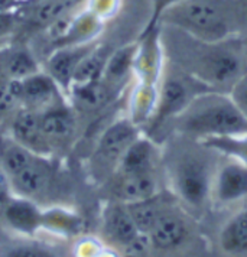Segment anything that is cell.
Here are the masks:
<instances>
[{"label": "cell", "mask_w": 247, "mask_h": 257, "mask_svg": "<svg viewBox=\"0 0 247 257\" xmlns=\"http://www.w3.org/2000/svg\"><path fill=\"white\" fill-rule=\"evenodd\" d=\"M15 195L34 199L47 192L52 181V166L47 156L38 155L19 174L9 178Z\"/></svg>", "instance_id": "4fadbf2b"}, {"label": "cell", "mask_w": 247, "mask_h": 257, "mask_svg": "<svg viewBox=\"0 0 247 257\" xmlns=\"http://www.w3.org/2000/svg\"><path fill=\"white\" fill-rule=\"evenodd\" d=\"M217 91L175 64L165 59L164 71L158 85V100L151 120L148 121V136L166 130L171 121L200 94Z\"/></svg>", "instance_id": "5b68a950"}, {"label": "cell", "mask_w": 247, "mask_h": 257, "mask_svg": "<svg viewBox=\"0 0 247 257\" xmlns=\"http://www.w3.org/2000/svg\"><path fill=\"white\" fill-rule=\"evenodd\" d=\"M16 24V15L12 11H0V38L8 35Z\"/></svg>", "instance_id": "4dcf8cb0"}, {"label": "cell", "mask_w": 247, "mask_h": 257, "mask_svg": "<svg viewBox=\"0 0 247 257\" xmlns=\"http://www.w3.org/2000/svg\"><path fill=\"white\" fill-rule=\"evenodd\" d=\"M162 162V152L149 136H139L123 153L114 172L138 174V172H158Z\"/></svg>", "instance_id": "5bb4252c"}, {"label": "cell", "mask_w": 247, "mask_h": 257, "mask_svg": "<svg viewBox=\"0 0 247 257\" xmlns=\"http://www.w3.org/2000/svg\"><path fill=\"white\" fill-rule=\"evenodd\" d=\"M194 220L178 199L169 202L148 234L153 251H175L182 248L194 234Z\"/></svg>", "instance_id": "8992f818"}, {"label": "cell", "mask_w": 247, "mask_h": 257, "mask_svg": "<svg viewBox=\"0 0 247 257\" xmlns=\"http://www.w3.org/2000/svg\"><path fill=\"white\" fill-rule=\"evenodd\" d=\"M35 156L38 155L15 141L11 135L0 136V168L9 178L19 174L35 159Z\"/></svg>", "instance_id": "7402d4cb"}, {"label": "cell", "mask_w": 247, "mask_h": 257, "mask_svg": "<svg viewBox=\"0 0 247 257\" xmlns=\"http://www.w3.org/2000/svg\"><path fill=\"white\" fill-rule=\"evenodd\" d=\"M159 39L166 61L217 91L230 93L247 74V49L237 35L202 41L174 26L159 25Z\"/></svg>", "instance_id": "6da1fadb"}, {"label": "cell", "mask_w": 247, "mask_h": 257, "mask_svg": "<svg viewBox=\"0 0 247 257\" xmlns=\"http://www.w3.org/2000/svg\"><path fill=\"white\" fill-rule=\"evenodd\" d=\"M31 2H36V0H31Z\"/></svg>", "instance_id": "836d02e7"}, {"label": "cell", "mask_w": 247, "mask_h": 257, "mask_svg": "<svg viewBox=\"0 0 247 257\" xmlns=\"http://www.w3.org/2000/svg\"><path fill=\"white\" fill-rule=\"evenodd\" d=\"M114 88L110 87L103 78L87 82H72L68 88L72 105L82 113H94L101 110L114 95Z\"/></svg>", "instance_id": "e0dca14e"}, {"label": "cell", "mask_w": 247, "mask_h": 257, "mask_svg": "<svg viewBox=\"0 0 247 257\" xmlns=\"http://www.w3.org/2000/svg\"><path fill=\"white\" fill-rule=\"evenodd\" d=\"M41 130L51 151L64 148L75 135L77 120L68 105L59 103L41 111Z\"/></svg>", "instance_id": "8fae6325"}, {"label": "cell", "mask_w": 247, "mask_h": 257, "mask_svg": "<svg viewBox=\"0 0 247 257\" xmlns=\"http://www.w3.org/2000/svg\"><path fill=\"white\" fill-rule=\"evenodd\" d=\"M39 71L32 54L26 49H12L0 57V75L9 80H22Z\"/></svg>", "instance_id": "603a6c76"}, {"label": "cell", "mask_w": 247, "mask_h": 257, "mask_svg": "<svg viewBox=\"0 0 247 257\" xmlns=\"http://www.w3.org/2000/svg\"><path fill=\"white\" fill-rule=\"evenodd\" d=\"M111 191L116 201L129 204L141 199L149 198L159 192V176L158 172H138L123 174L114 172Z\"/></svg>", "instance_id": "9a60e30c"}, {"label": "cell", "mask_w": 247, "mask_h": 257, "mask_svg": "<svg viewBox=\"0 0 247 257\" xmlns=\"http://www.w3.org/2000/svg\"><path fill=\"white\" fill-rule=\"evenodd\" d=\"M126 254L130 256H146L151 251H153V245L148 234L139 233L129 244L125 247Z\"/></svg>", "instance_id": "83f0119b"}, {"label": "cell", "mask_w": 247, "mask_h": 257, "mask_svg": "<svg viewBox=\"0 0 247 257\" xmlns=\"http://www.w3.org/2000/svg\"><path fill=\"white\" fill-rule=\"evenodd\" d=\"M104 231L108 238L123 248L141 233L125 202L114 201L104 211Z\"/></svg>", "instance_id": "ac0fdd59"}, {"label": "cell", "mask_w": 247, "mask_h": 257, "mask_svg": "<svg viewBox=\"0 0 247 257\" xmlns=\"http://www.w3.org/2000/svg\"><path fill=\"white\" fill-rule=\"evenodd\" d=\"M230 95L231 98L234 100V103L237 104V107L240 108V111L244 114V117L247 118V74H244L234 87L231 88L230 91Z\"/></svg>", "instance_id": "f546056e"}, {"label": "cell", "mask_w": 247, "mask_h": 257, "mask_svg": "<svg viewBox=\"0 0 247 257\" xmlns=\"http://www.w3.org/2000/svg\"><path fill=\"white\" fill-rule=\"evenodd\" d=\"M220 248L230 256H247V208L237 211L218 235Z\"/></svg>", "instance_id": "ffe728a7"}, {"label": "cell", "mask_w": 247, "mask_h": 257, "mask_svg": "<svg viewBox=\"0 0 247 257\" xmlns=\"http://www.w3.org/2000/svg\"><path fill=\"white\" fill-rule=\"evenodd\" d=\"M233 12H234L235 18H238V12L243 11V12H247V0H228Z\"/></svg>", "instance_id": "d6a6232c"}, {"label": "cell", "mask_w": 247, "mask_h": 257, "mask_svg": "<svg viewBox=\"0 0 247 257\" xmlns=\"http://www.w3.org/2000/svg\"><path fill=\"white\" fill-rule=\"evenodd\" d=\"M97 47L94 42L70 44L57 49L47 61V74L54 78L62 91H68L74 72L81 59Z\"/></svg>", "instance_id": "30bf717a"}, {"label": "cell", "mask_w": 247, "mask_h": 257, "mask_svg": "<svg viewBox=\"0 0 247 257\" xmlns=\"http://www.w3.org/2000/svg\"><path fill=\"white\" fill-rule=\"evenodd\" d=\"M136 52H138V44H133L118 49L117 52H114L107 59L103 80L114 90L120 88L132 75Z\"/></svg>", "instance_id": "44dd1931"}, {"label": "cell", "mask_w": 247, "mask_h": 257, "mask_svg": "<svg viewBox=\"0 0 247 257\" xmlns=\"http://www.w3.org/2000/svg\"><path fill=\"white\" fill-rule=\"evenodd\" d=\"M247 198V165L221 156L211 185V205L230 207Z\"/></svg>", "instance_id": "ba28073f"}, {"label": "cell", "mask_w": 247, "mask_h": 257, "mask_svg": "<svg viewBox=\"0 0 247 257\" xmlns=\"http://www.w3.org/2000/svg\"><path fill=\"white\" fill-rule=\"evenodd\" d=\"M179 2L182 0H151V18H149V22L146 25L145 31L142 35H146V34H151L152 31L158 29L159 28V21L162 18L168 9H171L172 6L178 5Z\"/></svg>", "instance_id": "4316f807"}, {"label": "cell", "mask_w": 247, "mask_h": 257, "mask_svg": "<svg viewBox=\"0 0 247 257\" xmlns=\"http://www.w3.org/2000/svg\"><path fill=\"white\" fill-rule=\"evenodd\" d=\"M139 136L141 127L133 123L130 117L114 120L98 138L93 155L94 162L101 169H110L114 172L123 153Z\"/></svg>", "instance_id": "52a82bcc"}, {"label": "cell", "mask_w": 247, "mask_h": 257, "mask_svg": "<svg viewBox=\"0 0 247 257\" xmlns=\"http://www.w3.org/2000/svg\"><path fill=\"white\" fill-rule=\"evenodd\" d=\"M107 59L108 57L106 55V52H103L100 48L95 47L78 64L77 70L74 72V77H72V82H87L103 78Z\"/></svg>", "instance_id": "484cf974"}, {"label": "cell", "mask_w": 247, "mask_h": 257, "mask_svg": "<svg viewBox=\"0 0 247 257\" xmlns=\"http://www.w3.org/2000/svg\"><path fill=\"white\" fill-rule=\"evenodd\" d=\"M2 212L13 230L22 234L36 233L45 220V214L38 208L34 199L15 194H12V197L2 207Z\"/></svg>", "instance_id": "2e32d148"}, {"label": "cell", "mask_w": 247, "mask_h": 257, "mask_svg": "<svg viewBox=\"0 0 247 257\" xmlns=\"http://www.w3.org/2000/svg\"><path fill=\"white\" fill-rule=\"evenodd\" d=\"M78 0H36L29 11V21L34 25L49 26L67 16Z\"/></svg>", "instance_id": "cb8c5ba5"}, {"label": "cell", "mask_w": 247, "mask_h": 257, "mask_svg": "<svg viewBox=\"0 0 247 257\" xmlns=\"http://www.w3.org/2000/svg\"><path fill=\"white\" fill-rule=\"evenodd\" d=\"M159 25L202 41H221L235 35L237 18L228 0H182L162 15Z\"/></svg>", "instance_id": "277c9868"}, {"label": "cell", "mask_w": 247, "mask_h": 257, "mask_svg": "<svg viewBox=\"0 0 247 257\" xmlns=\"http://www.w3.org/2000/svg\"><path fill=\"white\" fill-rule=\"evenodd\" d=\"M12 187H11V181L9 176L5 174V171L0 168V210L2 207L8 202V199L12 197Z\"/></svg>", "instance_id": "1f68e13d"}, {"label": "cell", "mask_w": 247, "mask_h": 257, "mask_svg": "<svg viewBox=\"0 0 247 257\" xmlns=\"http://www.w3.org/2000/svg\"><path fill=\"white\" fill-rule=\"evenodd\" d=\"M61 88L51 75L42 71L19 80V100L21 107H26L35 111H44L52 105L59 104Z\"/></svg>", "instance_id": "9c48e42d"}, {"label": "cell", "mask_w": 247, "mask_h": 257, "mask_svg": "<svg viewBox=\"0 0 247 257\" xmlns=\"http://www.w3.org/2000/svg\"><path fill=\"white\" fill-rule=\"evenodd\" d=\"M118 5L120 0H90L87 11L93 12L100 19H104L117 12Z\"/></svg>", "instance_id": "f1b7e54d"}, {"label": "cell", "mask_w": 247, "mask_h": 257, "mask_svg": "<svg viewBox=\"0 0 247 257\" xmlns=\"http://www.w3.org/2000/svg\"><path fill=\"white\" fill-rule=\"evenodd\" d=\"M174 199H177V197L171 191H168V192L159 191L149 198L141 199L136 202H129V204H126V207H128L129 214L132 215L138 230L143 234H149L158 220V217L161 215V212Z\"/></svg>", "instance_id": "d6986e66"}, {"label": "cell", "mask_w": 247, "mask_h": 257, "mask_svg": "<svg viewBox=\"0 0 247 257\" xmlns=\"http://www.w3.org/2000/svg\"><path fill=\"white\" fill-rule=\"evenodd\" d=\"M201 142L224 158L235 159L241 164L247 165V133L210 138Z\"/></svg>", "instance_id": "d4e9b609"}, {"label": "cell", "mask_w": 247, "mask_h": 257, "mask_svg": "<svg viewBox=\"0 0 247 257\" xmlns=\"http://www.w3.org/2000/svg\"><path fill=\"white\" fill-rule=\"evenodd\" d=\"M11 136L36 155L48 156L52 152L41 130V113L19 107L12 117Z\"/></svg>", "instance_id": "7c38bea8"}, {"label": "cell", "mask_w": 247, "mask_h": 257, "mask_svg": "<svg viewBox=\"0 0 247 257\" xmlns=\"http://www.w3.org/2000/svg\"><path fill=\"white\" fill-rule=\"evenodd\" d=\"M221 155L201 141L172 135L162 155L169 191L194 218L211 205V185Z\"/></svg>", "instance_id": "7a4b0ae2"}, {"label": "cell", "mask_w": 247, "mask_h": 257, "mask_svg": "<svg viewBox=\"0 0 247 257\" xmlns=\"http://www.w3.org/2000/svg\"><path fill=\"white\" fill-rule=\"evenodd\" d=\"M172 135L195 141L247 133V118L230 93L208 91L197 95L171 124Z\"/></svg>", "instance_id": "3957f363"}]
</instances>
